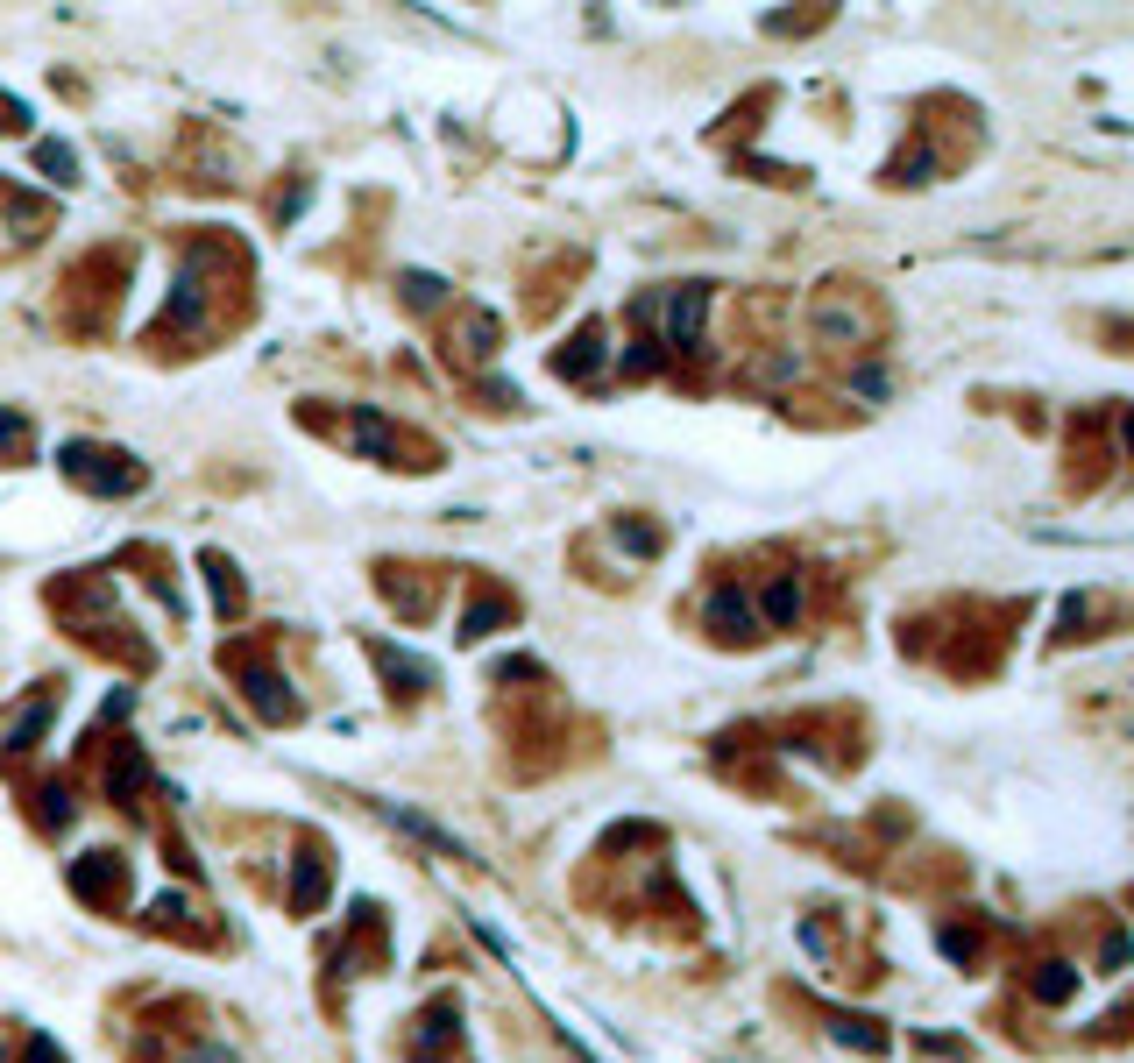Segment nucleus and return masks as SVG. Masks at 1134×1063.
<instances>
[{"instance_id":"obj_1","label":"nucleus","mask_w":1134,"mask_h":1063,"mask_svg":"<svg viewBox=\"0 0 1134 1063\" xmlns=\"http://www.w3.org/2000/svg\"><path fill=\"white\" fill-rule=\"evenodd\" d=\"M709 624H716L723 638H752V603H745L738 589H716V596H709Z\"/></svg>"},{"instance_id":"obj_2","label":"nucleus","mask_w":1134,"mask_h":1063,"mask_svg":"<svg viewBox=\"0 0 1134 1063\" xmlns=\"http://www.w3.org/2000/svg\"><path fill=\"white\" fill-rule=\"evenodd\" d=\"M695 326H702V291L688 284V291L674 298V312H667V334H674V348H695Z\"/></svg>"},{"instance_id":"obj_3","label":"nucleus","mask_w":1134,"mask_h":1063,"mask_svg":"<svg viewBox=\"0 0 1134 1063\" xmlns=\"http://www.w3.org/2000/svg\"><path fill=\"white\" fill-rule=\"evenodd\" d=\"M1071 986H1078V971H1071V964H1042V978H1035V1000H1049V1007H1057V1000H1071Z\"/></svg>"},{"instance_id":"obj_4","label":"nucleus","mask_w":1134,"mask_h":1063,"mask_svg":"<svg viewBox=\"0 0 1134 1063\" xmlns=\"http://www.w3.org/2000/svg\"><path fill=\"white\" fill-rule=\"evenodd\" d=\"M596 341H603V334H596V326H589V334H582V341H575V348H567V355H560V369H567V376H589V362H596V355H603V348H596Z\"/></svg>"},{"instance_id":"obj_5","label":"nucleus","mask_w":1134,"mask_h":1063,"mask_svg":"<svg viewBox=\"0 0 1134 1063\" xmlns=\"http://www.w3.org/2000/svg\"><path fill=\"white\" fill-rule=\"evenodd\" d=\"M794 610H801V589H794V582H780V589L766 596V617H773V624H787Z\"/></svg>"},{"instance_id":"obj_6","label":"nucleus","mask_w":1134,"mask_h":1063,"mask_svg":"<svg viewBox=\"0 0 1134 1063\" xmlns=\"http://www.w3.org/2000/svg\"><path fill=\"white\" fill-rule=\"evenodd\" d=\"M15 426H22L15 412H0V440H15Z\"/></svg>"},{"instance_id":"obj_7","label":"nucleus","mask_w":1134,"mask_h":1063,"mask_svg":"<svg viewBox=\"0 0 1134 1063\" xmlns=\"http://www.w3.org/2000/svg\"><path fill=\"white\" fill-rule=\"evenodd\" d=\"M1127 454H1134V419H1127Z\"/></svg>"}]
</instances>
